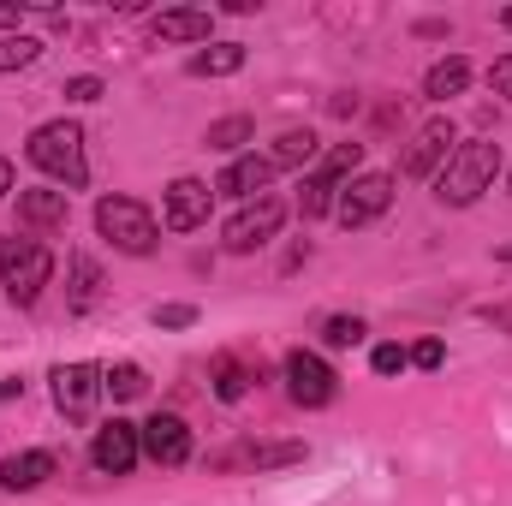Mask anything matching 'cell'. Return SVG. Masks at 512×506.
Segmentation results:
<instances>
[{
    "label": "cell",
    "mask_w": 512,
    "mask_h": 506,
    "mask_svg": "<svg viewBox=\"0 0 512 506\" xmlns=\"http://www.w3.org/2000/svg\"><path fill=\"white\" fill-rule=\"evenodd\" d=\"M24 155H30L66 197L90 185V155H84V126H78V120H48V126H36Z\"/></svg>",
    "instance_id": "cell-1"
},
{
    "label": "cell",
    "mask_w": 512,
    "mask_h": 506,
    "mask_svg": "<svg viewBox=\"0 0 512 506\" xmlns=\"http://www.w3.org/2000/svg\"><path fill=\"white\" fill-rule=\"evenodd\" d=\"M495 173H501V149H495L489 137H471V143H459V149L447 155V167L435 173V197H441L447 209H471V203L495 185Z\"/></svg>",
    "instance_id": "cell-2"
},
{
    "label": "cell",
    "mask_w": 512,
    "mask_h": 506,
    "mask_svg": "<svg viewBox=\"0 0 512 506\" xmlns=\"http://www.w3.org/2000/svg\"><path fill=\"white\" fill-rule=\"evenodd\" d=\"M48 280H54V251L42 239H30V233H6L0 239V286H6V298L18 310H30Z\"/></svg>",
    "instance_id": "cell-3"
},
{
    "label": "cell",
    "mask_w": 512,
    "mask_h": 506,
    "mask_svg": "<svg viewBox=\"0 0 512 506\" xmlns=\"http://www.w3.org/2000/svg\"><path fill=\"white\" fill-rule=\"evenodd\" d=\"M358 161H364V143H334V149L304 173V185H298V215H304V221L334 215V203H340L346 179H358Z\"/></svg>",
    "instance_id": "cell-4"
},
{
    "label": "cell",
    "mask_w": 512,
    "mask_h": 506,
    "mask_svg": "<svg viewBox=\"0 0 512 506\" xmlns=\"http://www.w3.org/2000/svg\"><path fill=\"white\" fill-rule=\"evenodd\" d=\"M96 233H102L120 256H149L161 245V221H155L149 203H137V197H102V203H96Z\"/></svg>",
    "instance_id": "cell-5"
},
{
    "label": "cell",
    "mask_w": 512,
    "mask_h": 506,
    "mask_svg": "<svg viewBox=\"0 0 512 506\" xmlns=\"http://www.w3.org/2000/svg\"><path fill=\"white\" fill-rule=\"evenodd\" d=\"M286 227V197H256V203H245L227 227H221V251L227 256H251L262 251V245H274V233Z\"/></svg>",
    "instance_id": "cell-6"
},
{
    "label": "cell",
    "mask_w": 512,
    "mask_h": 506,
    "mask_svg": "<svg viewBox=\"0 0 512 506\" xmlns=\"http://www.w3.org/2000/svg\"><path fill=\"white\" fill-rule=\"evenodd\" d=\"M280 376H286L292 405H304V411H322V405H334V399H340V376H334L316 352H304V346H292V352H286Z\"/></svg>",
    "instance_id": "cell-7"
},
{
    "label": "cell",
    "mask_w": 512,
    "mask_h": 506,
    "mask_svg": "<svg viewBox=\"0 0 512 506\" xmlns=\"http://www.w3.org/2000/svg\"><path fill=\"white\" fill-rule=\"evenodd\" d=\"M310 447L304 441H233V447H215L203 465L209 471H280V465H298Z\"/></svg>",
    "instance_id": "cell-8"
},
{
    "label": "cell",
    "mask_w": 512,
    "mask_h": 506,
    "mask_svg": "<svg viewBox=\"0 0 512 506\" xmlns=\"http://www.w3.org/2000/svg\"><path fill=\"white\" fill-rule=\"evenodd\" d=\"M387 209H393V173H358V179H346V191L334 203V221L340 227H370Z\"/></svg>",
    "instance_id": "cell-9"
},
{
    "label": "cell",
    "mask_w": 512,
    "mask_h": 506,
    "mask_svg": "<svg viewBox=\"0 0 512 506\" xmlns=\"http://www.w3.org/2000/svg\"><path fill=\"white\" fill-rule=\"evenodd\" d=\"M137 459H143V435H137V423L114 417V423L96 429V441H90V465H96L102 477H131Z\"/></svg>",
    "instance_id": "cell-10"
},
{
    "label": "cell",
    "mask_w": 512,
    "mask_h": 506,
    "mask_svg": "<svg viewBox=\"0 0 512 506\" xmlns=\"http://www.w3.org/2000/svg\"><path fill=\"white\" fill-rule=\"evenodd\" d=\"M48 381H54L60 417H66V423H90V411H96V399H102V370H96V364H60Z\"/></svg>",
    "instance_id": "cell-11"
},
{
    "label": "cell",
    "mask_w": 512,
    "mask_h": 506,
    "mask_svg": "<svg viewBox=\"0 0 512 506\" xmlns=\"http://www.w3.org/2000/svg\"><path fill=\"white\" fill-rule=\"evenodd\" d=\"M209 209H215V185L173 179L167 185V203H161V227L167 233H197V227H209Z\"/></svg>",
    "instance_id": "cell-12"
},
{
    "label": "cell",
    "mask_w": 512,
    "mask_h": 506,
    "mask_svg": "<svg viewBox=\"0 0 512 506\" xmlns=\"http://www.w3.org/2000/svg\"><path fill=\"white\" fill-rule=\"evenodd\" d=\"M137 435H143V459H155L161 471H179L191 459V429L179 411H155L149 423H137Z\"/></svg>",
    "instance_id": "cell-13"
},
{
    "label": "cell",
    "mask_w": 512,
    "mask_h": 506,
    "mask_svg": "<svg viewBox=\"0 0 512 506\" xmlns=\"http://www.w3.org/2000/svg\"><path fill=\"white\" fill-rule=\"evenodd\" d=\"M453 149H459L453 120H429V126H417V137L405 143V161H399V167H405V179H435Z\"/></svg>",
    "instance_id": "cell-14"
},
{
    "label": "cell",
    "mask_w": 512,
    "mask_h": 506,
    "mask_svg": "<svg viewBox=\"0 0 512 506\" xmlns=\"http://www.w3.org/2000/svg\"><path fill=\"white\" fill-rule=\"evenodd\" d=\"M268 179H274V161H268V155H256V149H245L239 161H227V167H221V179H215V197L256 203V197H268Z\"/></svg>",
    "instance_id": "cell-15"
},
{
    "label": "cell",
    "mask_w": 512,
    "mask_h": 506,
    "mask_svg": "<svg viewBox=\"0 0 512 506\" xmlns=\"http://www.w3.org/2000/svg\"><path fill=\"white\" fill-rule=\"evenodd\" d=\"M18 221L36 227V233H60L72 221V197L60 185H36V191H18Z\"/></svg>",
    "instance_id": "cell-16"
},
{
    "label": "cell",
    "mask_w": 512,
    "mask_h": 506,
    "mask_svg": "<svg viewBox=\"0 0 512 506\" xmlns=\"http://www.w3.org/2000/svg\"><path fill=\"white\" fill-rule=\"evenodd\" d=\"M149 30H155L161 42H209L215 12H203V6H167V12L149 18Z\"/></svg>",
    "instance_id": "cell-17"
},
{
    "label": "cell",
    "mask_w": 512,
    "mask_h": 506,
    "mask_svg": "<svg viewBox=\"0 0 512 506\" xmlns=\"http://www.w3.org/2000/svg\"><path fill=\"white\" fill-rule=\"evenodd\" d=\"M48 477H54V453H42V447L0 459V489H6V495H30V489H42Z\"/></svg>",
    "instance_id": "cell-18"
},
{
    "label": "cell",
    "mask_w": 512,
    "mask_h": 506,
    "mask_svg": "<svg viewBox=\"0 0 512 506\" xmlns=\"http://www.w3.org/2000/svg\"><path fill=\"white\" fill-rule=\"evenodd\" d=\"M66 310L72 316H84V310H96V298H102V268H96V256L90 251H72L66 256Z\"/></svg>",
    "instance_id": "cell-19"
},
{
    "label": "cell",
    "mask_w": 512,
    "mask_h": 506,
    "mask_svg": "<svg viewBox=\"0 0 512 506\" xmlns=\"http://www.w3.org/2000/svg\"><path fill=\"white\" fill-rule=\"evenodd\" d=\"M471 90V60L465 54H447V60H435L429 72H423V102H453V96H465Z\"/></svg>",
    "instance_id": "cell-20"
},
{
    "label": "cell",
    "mask_w": 512,
    "mask_h": 506,
    "mask_svg": "<svg viewBox=\"0 0 512 506\" xmlns=\"http://www.w3.org/2000/svg\"><path fill=\"white\" fill-rule=\"evenodd\" d=\"M316 155H322V143H316V131L310 126H286L280 137H274V149H268V161H274V173L280 167H316Z\"/></svg>",
    "instance_id": "cell-21"
},
{
    "label": "cell",
    "mask_w": 512,
    "mask_h": 506,
    "mask_svg": "<svg viewBox=\"0 0 512 506\" xmlns=\"http://www.w3.org/2000/svg\"><path fill=\"white\" fill-rule=\"evenodd\" d=\"M239 66H245V42H215V48H197L185 60L191 78H233Z\"/></svg>",
    "instance_id": "cell-22"
},
{
    "label": "cell",
    "mask_w": 512,
    "mask_h": 506,
    "mask_svg": "<svg viewBox=\"0 0 512 506\" xmlns=\"http://www.w3.org/2000/svg\"><path fill=\"white\" fill-rule=\"evenodd\" d=\"M203 143L215 149V155H245V143H256V120L251 114H227V120H215V126L203 131Z\"/></svg>",
    "instance_id": "cell-23"
},
{
    "label": "cell",
    "mask_w": 512,
    "mask_h": 506,
    "mask_svg": "<svg viewBox=\"0 0 512 506\" xmlns=\"http://www.w3.org/2000/svg\"><path fill=\"white\" fill-rule=\"evenodd\" d=\"M251 381L256 376L233 358V352H221V358H215V399H227V405H233V399H245V393H251Z\"/></svg>",
    "instance_id": "cell-24"
},
{
    "label": "cell",
    "mask_w": 512,
    "mask_h": 506,
    "mask_svg": "<svg viewBox=\"0 0 512 506\" xmlns=\"http://www.w3.org/2000/svg\"><path fill=\"white\" fill-rule=\"evenodd\" d=\"M36 54H42L36 36H24V30L0 36V72H24V66H36Z\"/></svg>",
    "instance_id": "cell-25"
},
{
    "label": "cell",
    "mask_w": 512,
    "mask_h": 506,
    "mask_svg": "<svg viewBox=\"0 0 512 506\" xmlns=\"http://www.w3.org/2000/svg\"><path fill=\"white\" fill-rule=\"evenodd\" d=\"M143 387H149V376L137 364H108L102 370V393H114V399H137Z\"/></svg>",
    "instance_id": "cell-26"
},
{
    "label": "cell",
    "mask_w": 512,
    "mask_h": 506,
    "mask_svg": "<svg viewBox=\"0 0 512 506\" xmlns=\"http://www.w3.org/2000/svg\"><path fill=\"white\" fill-rule=\"evenodd\" d=\"M364 334H370V328H364V316H328V322H322V340H328L334 352H346V346H358Z\"/></svg>",
    "instance_id": "cell-27"
},
{
    "label": "cell",
    "mask_w": 512,
    "mask_h": 506,
    "mask_svg": "<svg viewBox=\"0 0 512 506\" xmlns=\"http://www.w3.org/2000/svg\"><path fill=\"white\" fill-rule=\"evenodd\" d=\"M370 364H376V376H405V370H411V352H405V346H376Z\"/></svg>",
    "instance_id": "cell-28"
},
{
    "label": "cell",
    "mask_w": 512,
    "mask_h": 506,
    "mask_svg": "<svg viewBox=\"0 0 512 506\" xmlns=\"http://www.w3.org/2000/svg\"><path fill=\"white\" fill-rule=\"evenodd\" d=\"M197 304H155V328H191Z\"/></svg>",
    "instance_id": "cell-29"
},
{
    "label": "cell",
    "mask_w": 512,
    "mask_h": 506,
    "mask_svg": "<svg viewBox=\"0 0 512 506\" xmlns=\"http://www.w3.org/2000/svg\"><path fill=\"white\" fill-rule=\"evenodd\" d=\"M66 102H84V108L102 102V78H90V72L84 78H66Z\"/></svg>",
    "instance_id": "cell-30"
},
{
    "label": "cell",
    "mask_w": 512,
    "mask_h": 506,
    "mask_svg": "<svg viewBox=\"0 0 512 506\" xmlns=\"http://www.w3.org/2000/svg\"><path fill=\"white\" fill-rule=\"evenodd\" d=\"M411 364H417V370H441V364H447V346H441V340H417V346H411Z\"/></svg>",
    "instance_id": "cell-31"
},
{
    "label": "cell",
    "mask_w": 512,
    "mask_h": 506,
    "mask_svg": "<svg viewBox=\"0 0 512 506\" xmlns=\"http://www.w3.org/2000/svg\"><path fill=\"white\" fill-rule=\"evenodd\" d=\"M489 90H495V96H507V102H512V54H507V60H495V66H489Z\"/></svg>",
    "instance_id": "cell-32"
},
{
    "label": "cell",
    "mask_w": 512,
    "mask_h": 506,
    "mask_svg": "<svg viewBox=\"0 0 512 506\" xmlns=\"http://www.w3.org/2000/svg\"><path fill=\"white\" fill-rule=\"evenodd\" d=\"M6 191H12V161L0 155V197H6Z\"/></svg>",
    "instance_id": "cell-33"
},
{
    "label": "cell",
    "mask_w": 512,
    "mask_h": 506,
    "mask_svg": "<svg viewBox=\"0 0 512 506\" xmlns=\"http://www.w3.org/2000/svg\"><path fill=\"white\" fill-rule=\"evenodd\" d=\"M18 24V6H0V30H12Z\"/></svg>",
    "instance_id": "cell-34"
},
{
    "label": "cell",
    "mask_w": 512,
    "mask_h": 506,
    "mask_svg": "<svg viewBox=\"0 0 512 506\" xmlns=\"http://www.w3.org/2000/svg\"><path fill=\"white\" fill-rule=\"evenodd\" d=\"M495 322H501V328L512 334V304H507V310H495Z\"/></svg>",
    "instance_id": "cell-35"
},
{
    "label": "cell",
    "mask_w": 512,
    "mask_h": 506,
    "mask_svg": "<svg viewBox=\"0 0 512 506\" xmlns=\"http://www.w3.org/2000/svg\"><path fill=\"white\" fill-rule=\"evenodd\" d=\"M501 30H512V6H507V12H501Z\"/></svg>",
    "instance_id": "cell-36"
},
{
    "label": "cell",
    "mask_w": 512,
    "mask_h": 506,
    "mask_svg": "<svg viewBox=\"0 0 512 506\" xmlns=\"http://www.w3.org/2000/svg\"><path fill=\"white\" fill-rule=\"evenodd\" d=\"M501 262H512V245H501Z\"/></svg>",
    "instance_id": "cell-37"
},
{
    "label": "cell",
    "mask_w": 512,
    "mask_h": 506,
    "mask_svg": "<svg viewBox=\"0 0 512 506\" xmlns=\"http://www.w3.org/2000/svg\"><path fill=\"white\" fill-rule=\"evenodd\" d=\"M507 191H512V173H507Z\"/></svg>",
    "instance_id": "cell-38"
}]
</instances>
